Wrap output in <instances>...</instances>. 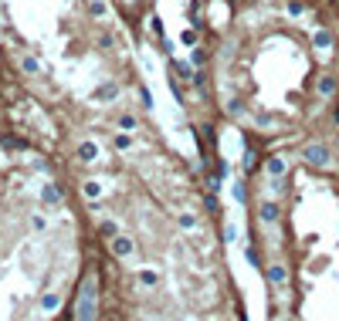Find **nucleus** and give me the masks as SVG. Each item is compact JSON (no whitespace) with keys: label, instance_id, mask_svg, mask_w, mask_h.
Listing matches in <instances>:
<instances>
[{"label":"nucleus","instance_id":"f257e3e1","mask_svg":"<svg viewBox=\"0 0 339 321\" xmlns=\"http://www.w3.org/2000/svg\"><path fill=\"white\" fill-rule=\"evenodd\" d=\"M78 321H95V277H85L78 291Z\"/></svg>","mask_w":339,"mask_h":321},{"label":"nucleus","instance_id":"f03ea898","mask_svg":"<svg viewBox=\"0 0 339 321\" xmlns=\"http://www.w3.org/2000/svg\"><path fill=\"white\" fill-rule=\"evenodd\" d=\"M305 159L316 163V166H322V163H329V152L322 149V145H309V149H305Z\"/></svg>","mask_w":339,"mask_h":321},{"label":"nucleus","instance_id":"7ed1b4c3","mask_svg":"<svg viewBox=\"0 0 339 321\" xmlns=\"http://www.w3.org/2000/svg\"><path fill=\"white\" fill-rule=\"evenodd\" d=\"M78 159H81V163L99 159V145H95V142H81V145H78Z\"/></svg>","mask_w":339,"mask_h":321},{"label":"nucleus","instance_id":"20e7f679","mask_svg":"<svg viewBox=\"0 0 339 321\" xmlns=\"http://www.w3.org/2000/svg\"><path fill=\"white\" fill-rule=\"evenodd\" d=\"M112 250L119 257H129V254H133V240H129V237H115V240H112Z\"/></svg>","mask_w":339,"mask_h":321},{"label":"nucleus","instance_id":"39448f33","mask_svg":"<svg viewBox=\"0 0 339 321\" xmlns=\"http://www.w3.org/2000/svg\"><path fill=\"white\" fill-rule=\"evenodd\" d=\"M261 220L275 223V220H278V206H275V203H261Z\"/></svg>","mask_w":339,"mask_h":321},{"label":"nucleus","instance_id":"423d86ee","mask_svg":"<svg viewBox=\"0 0 339 321\" xmlns=\"http://www.w3.org/2000/svg\"><path fill=\"white\" fill-rule=\"evenodd\" d=\"M268 281H271V284H285V267L275 264V267L268 271Z\"/></svg>","mask_w":339,"mask_h":321},{"label":"nucleus","instance_id":"0eeeda50","mask_svg":"<svg viewBox=\"0 0 339 321\" xmlns=\"http://www.w3.org/2000/svg\"><path fill=\"white\" fill-rule=\"evenodd\" d=\"M58 304H61L58 294H45V298H41V308H45V311H58Z\"/></svg>","mask_w":339,"mask_h":321},{"label":"nucleus","instance_id":"6e6552de","mask_svg":"<svg viewBox=\"0 0 339 321\" xmlns=\"http://www.w3.org/2000/svg\"><path fill=\"white\" fill-rule=\"evenodd\" d=\"M21 68H24V71H27V75H37V68H41V65H37V58H31V55H24Z\"/></svg>","mask_w":339,"mask_h":321},{"label":"nucleus","instance_id":"1a4fd4ad","mask_svg":"<svg viewBox=\"0 0 339 321\" xmlns=\"http://www.w3.org/2000/svg\"><path fill=\"white\" fill-rule=\"evenodd\" d=\"M85 196H89V199H99L102 196V183H95V179H92V183H85Z\"/></svg>","mask_w":339,"mask_h":321},{"label":"nucleus","instance_id":"9d476101","mask_svg":"<svg viewBox=\"0 0 339 321\" xmlns=\"http://www.w3.org/2000/svg\"><path fill=\"white\" fill-rule=\"evenodd\" d=\"M268 173H271V176H282L285 163H282V159H268Z\"/></svg>","mask_w":339,"mask_h":321},{"label":"nucleus","instance_id":"9b49d317","mask_svg":"<svg viewBox=\"0 0 339 321\" xmlns=\"http://www.w3.org/2000/svg\"><path fill=\"white\" fill-rule=\"evenodd\" d=\"M95 98H102V101H105V98H115V85H105V88H99V91H95Z\"/></svg>","mask_w":339,"mask_h":321},{"label":"nucleus","instance_id":"f8f14e48","mask_svg":"<svg viewBox=\"0 0 339 321\" xmlns=\"http://www.w3.org/2000/svg\"><path fill=\"white\" fill-rule=\"evenodd\" d=\"M180 227H183V230H193V227H197V217H190V213H183V217H180Z\"/></svg>","mask_w":339,"mask_h":321},{"label":"nucleus","instance_id":"ddd939ff","mask_svg":"<svg viewBox=\"0 0 339 321\" xmlns=\"http://www.w3.org/2000/svg\"><path fill=\"white\" fill-rule=\"evenodd\" d=\"M329 44H332V37H329L326 31H319L316 34V47H329Z\"/></svg>","mask_w":339,"mask_h":321},{"label":"nucleus","instance_id":"4468645a","mask_svg":"<svg viewBox=\"0 0 339 321\" xmlns=\"http://www.w3.org/2000/svg\"><path fill=\"white\" fill-rule=\"evenodd\" d=\"M139 281H143V284H156V271H143V274H139Z\"/></svg>","mask_w":339,"mask_h":321},{"label":"nucleus","instance_id":"2eb2a0df","mask_svg":"<svg viewBox=\"0 0 339 321\" xmlns=\"http://www.w3.org/2000/svg\"><path fill=\"white\" fill-rule=\"evenodd\" d=\"M45 199L48 203H58V199H61L58 196V186H45Z\"/></svg>","mask_w":339,"mask_h":321},{"label":"nucleus","instance_id":"dca6fc26","mask_svg":"<svg viewBox=\"0 0 339 321\" xmlns=\"http://www.w3.org/2000/svg\"><path fill=\"white\" fill-rule=\"evenodd\" d=\"M319 91H322V95H332V78H322V81H319Z\"/></svg>","mask_w":339,"mask_h":321},{"label":"nucleus","instance_id":"f3484780","mask_svg":"<svg viewBox=\"0 0 339 321\" xmlns=\"http://www.w3.org/2000/svg\"><path fill=\"white\" fill-rule=\"evenodd\" d=\"M92 14L102 17V14H105V4H102V0H92Z\"/></svg>","mask_w":339,"mask_h":321},{"label":"nucleus","instance_id":"a211bd4d","mask_svg":"<svg viewBox=\"0 0 339 321\" xmlns=\"http://www.w3.org/2000/svg\"><path fill=\"white\" fill-rule=\"evenodd\" d=\"M177 75H180V78H190V65H183V61H180V65H177Z\"/></svg>","mask_w":339,"mask_h":321},{"label":"nucleus","instance_id":"6ab92c4d","mask_svg":"<svg viewBox=\"0 0 339 321\" xmlns=\"http://www.w3.org/2000/svg\"><path fill=\"white\" fill-rule=\"evenodd\" d=\"M133 142V139H129V135H115V145H119V149H125V145Z\"/></svg>","mask_w":339,"mask_h":321},{"label":"nucleus","instance_id":"aec40b11","mask_svg":"<svg viewBox=\"0 0 339 321\" xmlns=\"http://www.w3.org/2000/svg\"><path fill=\"white\" fill-rule=\"evenodd\" d=\"M102 233H105V237H115V223H102Z\"/></svg>","mask_w":339,"mask_h":321}]
</instances>
